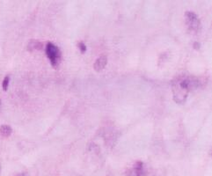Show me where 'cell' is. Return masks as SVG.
I'll return each mask as SVG.
<instances>
[{
	"label": "cell",
	"instance_id": "ba28073f",
	"mask_svg": "<svg viewBox=\"0 0 212 176\" xmlns=\"http://www.w3.org/2000/svg\"><path fill=\"white\" fill-rule=\"evenodd\" d=\"M9 83H10V76H5L3 80V83H2V87H3L4 91H6L8 89Z\"/></svg>",
	"mask_w": 212,
	"mask_h": 176
},
{
	"label": "cell",
	"instance_id": "9c48e42d",
	"mask_svg": "<svg viewBox=\"0 0 212 176\" xmlns=\"http://www.w3.org/2000/svg\"><path fill=\"white\" fill-rule=\"evenodd\" d=\"M78 48H79L81 53H85L86 51V46H85V44L83 41H79L78 43Z\"/></svg>",
	"mask_w": 212,
	"mask_h": 176
},
{
	"label": "cell",
	"instance_id": "6da1fadb",
	"mask_svg": "<svg viewBox=\"0 0 212 176\" xmlns=\"http://www.w3.org/2000/svg\"><path fill=\"white\" fill-rule=\"evenodd\" d=\"M199 86V81L195 77L181 76L175 78L172 82L174 100L178 104L185 102L189 92L196 90Z\"/></svg>",
	"mask_w": 212,
	"mask_h": 176
},
{
	"label": "cell",
	"instance_id": "5b68a950",
	"mask_svg": "<svg viewBox=\"0 0 212 176\" xmlns=\"http://www.w3.org/2000/svg\"><path fill=\"white\" fill-rule=\"evenodd\" d=\"M41 48H42V43L38 40H30L27 43V46H26V48L29 51L41 49Z\"/></svg>",
	"mask_w": 212,
	"mask_h": 176
},
{
	"label": "cell",
	"instance_id": "7a4b0ae2",
	"mask_svg": "<svg viewBox=\"0 0 212 176\" xmlns=\"http://www.w3.org/2000/svg\"><path fill=\"white\" fill-rule=\"evenodd\" d=\"M45 52H46V55H47L48 58L49 59L52 66L57 67L59 65L61 58H62V53H61L60 48L56 45H55L53 42L48 41L46 44Z\"/></svg>",
	"mask_w": 212,
	"mask_h": 176
},
{
	"label": "cell",
	"instance_id": "52a82bcc",
	"mask_svg": "<svg viewBox=\"0 0 212 176\" xmlns=\"http://www.w3.org/2000/svg\"><path fill=\"white\" fill-rule=\"evenodd\" d=\"M143 171H144V165L141 161H137L136 166H135V169L134 172L137 176H142L143 175Z\"/></svg>",
	"mask_w": 212,
	"mask_h": 176
},
{
	"label": "cell",
	"instance_id": "30bf717a",
	"mask_svg": "<svg viewBox=\"0 0 212 176\" xmlns=\"http://www.w3.org/2000/svg\"><path fill=\"white\" fill-rule=\"evenodd\" d=\"M200 47H201V45H200V43H199V42L196 41V42L194 43V48H195V49H199V48H200Z\"/></svg>",
	"mask_w": 212,
	"mask_h": 176
},
{
	"label": "cell",
	"instance_id": "4fadbf2b",
	"mask_svg": "<svg viewBox=\"0 0 212 176\" xmlns=\"http://www.w3.org/2000/svg\"><path fill=\"white\" fill-rule=\"evenodd\" d=\"M0 173H1V165H0Z\"/></svg>",
	"mask_w": 212,
	"mask_h": 176
},
{
	"label": "cell",
	"instance_id": "8fae6325",
	"mask_svg": "<svg viewBox=\"0 0 212 176\" xmlns=\"http://www.w3.org/2000/svg\"><path fill=\"white\" fill-rule=\"evenodd\" d=\"M16 176H27L26 174H25V173H21V174H18V175H17Z\"/></svg>",
	"mask_w": 212,
	"mask_h": 176
},
{
	"label": "cell",
	"instance_id": "7c38bea8",
	"mask_svg": "<svg viewBox=\"0 0 212 176\" xmlns=\"http://www.w3.org/2000/svg\"><path fill=\"white\" fill-rule=\"evenodd\" d=\"M1 106H2V101H1V99H0V108H1Z\"/></svg>",
	"mask_w": 212,
	"mask_h": 176
},
{
	"label": "cell",
	"instance_id": "8992f818",
	"mask_svg": "<svg viewBox=\"0 0 212 176\" xmlns=\"http://www.w3.org/2000/svg\"><path fill=\"white\" fill-rule=\"evenodd\" d=\"M12 132V129L11 126L9 125H1L0 126V135L4 138H8L9 136H11Z\"/></svg>",
	"mask_w": 212,
	"mask_h": 176
},
{
	"label": "cell",
	"instance_id": "3957f363",
	"mask_svg": "<svg viewBox=\"0 0 212 176\" xmlns=\"http://www.w3.org/2000/svg\"><path fill=\"white\" fill-rule=\"evenodd\" d=\"M185 17L188 27L193 32L199 31V29L201 28V22L196 13L191 11H188L185 13Z\"/></svg>",
	"mask_w": 212,
	"mask_h": 176
},
{
	"label": "cell",
	"instance_id": "277c9868",
	"mask_svg": "<svg viewBox=\"0 0 212 176\" xmlns=\"http://www.w3.org/2000/svg\"><path fill=\"white\" fill-rule=\"evenodd\" d=\"M107 63V56L102 55L100 57H98L96 59V61L94 62L93 68L96 71H100L106 67Z\"/></svg>",
	"mask_w": 212,
	"mask_h": 176
}]
</instances>
